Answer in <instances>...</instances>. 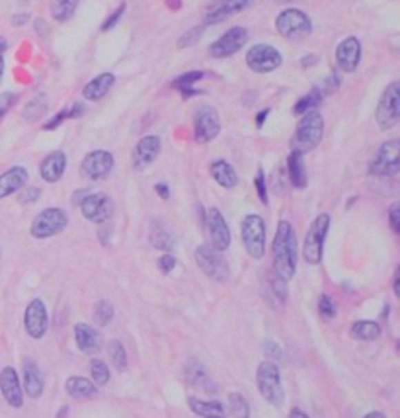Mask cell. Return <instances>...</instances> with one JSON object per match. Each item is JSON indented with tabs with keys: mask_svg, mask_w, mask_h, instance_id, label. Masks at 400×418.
I'll list each match as a JSON object with an SVG mask.
<instances>
[{
	"mask_svg": "<svg viewBox=\"0 0 400 418\" xmlns=\"http://www.w3.org/2000/svg\"><path fill=\"white\" fill-rule=\"evenodd\" d=\"M272 252H274L275 274L283 278L286 282L291 280L297 270V237H295V229L289 221H279Z\"/></svg>",
	"mask_w": 400,
	"mask_h": 418,
	"instance_id": "cell-1",
	"label": "cell"
},
{
	"mask_svg": "<svg viewBox=\"0 0 400 418\" xmlns=\"http://www.w3.org/2000/svg\"><path fill=\"white\" fill-rule=\"evenodd\" d=\"M322 133H324V120L317 110H312V112L305 113L303 120L299 122L291 147L299 155H305L319 145Z\"/></svg>",
	"mask_w": 400,
	"mask_h": 418,
	"instance_id": "cell-2",
	"label": "cell"
},
{
	"mask_svg": "<svg viewBox=\"0 0 400 418\" xmlns=\"http://www.w3.org/2000/svg\"><path fill=\"white\" fill-rule=\"evenodd\" d=\"M256 383L258 389L266 401H270L272 405H281L283 399H286V391H283V385H281V373L277 363L274 362H262L258 365V372H256Z\"/></svg>",
	"mask_w": 400,
	"mask_h": 418,
	"instance_id": "cell-3",
	"label": "cell"
},
{
	"mask_svg": "<svg viewBox=\"0 0 400 418\" xmlns=\"http://www.w3.org/2000/svg\"><path fill=\"white\" fill-rule=\"evenodd\" d=\"M240 235L244 249L250 254L252 258L260 260L266 254V223L260 215H248L244 217L242 227H240Z\"/></svg>",
	"mask_w": 400,
	"mask_h": 418,
	"instance_id": "cell-4",
	"label": "cell"
},
{
	"mask_svg": "<svg viewBox=\"0 0 400 418\" xmlns=\"http://www.w3.org/2000/svg\"><path fill=\"white\" fill-rule=\"evenodd\" d=\"M328 227H330V215L322 213L312 221L303 245V256L309 264H319L322 260V249L328 235Z\"/></svg>",
	"mask_w": 400,
	"mask_h": 418,
	"instance_id": "cell-5",
	"label": "cell"
},
{
	"mask_svg": "<svg viewBox=\"0 0 400 418\" xmlns=\"http://www.w3.org/2000/svg\"><path fill=\"white\" fill-rule=\"evenodd\" d=\"M195 262L201 268V272L206 276H209L211 280H215V282H227L229 280V264L225 262L223 254L219 250L213 249V247L203 245V247H199V249L195 250Z\"/></svg>",
	"mask_w": 400,
	"mask_h": 418,
	"instance_id": "cell-6",
	"label": "cell"
},
{
	"mask_svg": "<svg viewBox=\"0 0 400 418\" xmlns=\"http://www.w3.org/2000/svg\"><path fill=\"white\" fill-rule=\"evenodd\" d=\"M69 223V217L61 207H49L37 215L32 223V237L49 238L59 235Z\"/></svg>",
	"mask_w": 400,
	"mask_h": 418,
	"instance_id": "cell-7",
	"label": "cell"
},
{
	"mask_svg": "<svg viewBox=\"0 0 400 418\" xmlns=\"http://www.w3.org/2000/svg\"><path fill=\"white\" fill-rule=\"evenodd\" d=\"M377 124L381 129H392L400 120V84L392 82L377 106Z\"/></svg>",
	"mask_w": 400,
	"mask_h": 418,
	"instance_id": "cell-8",
	"label": "cell"
},
{
	"mask_svg": "<svg viewBox=\"0 0 400 418\" xmlns=\"http://www.w3.org/2000/svg\"><path fill=\"white\" fill-rule=\"evenodd\" d=\"M275 28H277L279 35H283V37H303V35L310 34L312 23H310L309 16L305 12L297 10V8H289V10H283L277 16Z\"/></svg>",
	"mask_w": 400,
	"mask_h": 418,
	"instance_id": "cell-9",
	"label": "cell"
},
{
	"mask_svg": "<svg viewBox=\"0 0 400 418\" xmlns=\"http://www.w3.org/2000/svg\"><path fill=\"white\" fill-rule=\"evenodd\" d=\"M400 167V143L397 139H390L385 145H381L377 157L371 162V174L375 176H392L399 172Z\"/></svg>",
	"mask_w": 400,
	"mask_h": 418,
	"instance_id": "cell-10",
	"label": "cell"
},
{
	"mask_svg": "<svg viewBox=\"0 0 400 418\" xmlns=\"http://www.w3.org/2000/svg\"><path fill=\"white\" fill-rule=\"evenodd\" d=\"M206 229H207V237H209V243L211 247L219 252L227 250L230 247V229L225 221V217L221 215L217 207H211L207 209L206 215Z\"/></svg>",
	"mask_w": 400,
	"mask_h": 418,
	"instance_id": "cell-11",
	"label": "cell"
},
{
	"mask_svg": "<svg viewBox=\"0 0 400 418\" xmlns=\"http://www.w3.org/2000/svg\"><path fill=\"white\" fill-rule=\"evenodd\" d=\"M281 53L272 46H260L250 47V51L246 53V65L250 67L254 73H272L281 65Z\"/></svg>",
	"mask_w": 400,
	"mask_h": 418,
	"instance_id": "cell-12",
	"label": "cell"
},
{
	"mask_svg": "<svg viewBox=\"0 0 400 418\" xmlns=\"http://www.w3.org/2000/svg\"><path fill=\"white\" fill-rule=\"evenodd\" d=\"M112 170H114V157L108 151H92L80 164L82 176L90 180H103L112 174Z\"/></svg>",
	"mask_w": 400,
	"mask_h": 418,
	"instance_id": "cell-13",
	"label": "cell"
},
{
	"mask_svg": "<svg viewBox=\"0 0 400 418\" xmlns=\"http://www.w3.org/2000/svg\"><path fill=\"white\" fill-rule=\"evenodd\" d=\"M80 209L92 223H106L114 213V202L108 193H88L80 202Z\"/></svg>",
	"mask_w": 400,
	"mask_h": 418,
	"instance_id": "cell-14",
	"label": "cell"
},
{
	"mask_svg": "<svg viewBox=\"0 0 400 418\" xmlns=\"http://www.w3.org/2000/svg\"><path fill=\"white\" fill-rule=\"evenodd\" d=\"M195 139L197 143H209L219 135L221 131V120L215 108L211 106H201L195 113Z\"/></svg>",
	"mask_w": 400,
	"mask_h": 418,
	"instance_id": "cell-15",
	"label": "cell"
},
{
	"mask_svg": "<svg viewBox=\"0 0 400 418\" xmlns=\"http://www.w3.org/2000/svg\"><path fill=\"white\" fill-rule=\"evenodd\" d=\"M23 325H26V330L32 339L39 340L46 336L47 328H49V315H47L46 303L41 299H34L30 305L26 307Z\"/></svg>",
	"mask_w": 400,
	"mask_h": 418,
	"instance_id": "cell-16",
	"label": "cell"
},
{
	"mask_svg": "<svg viewBox=\"0 0 400 418\" xmlns=\"http://www.w3.org/2000/svg\"><path fill=\"white\" fill-rule=\"evenodd\" d=\"M248 41V32L244 28H230L229 32L219 37L217 41L211 46L209 53L217 59H223V57L234 55L237 51H240V47H244V44Z\"/></svg>",
	"mask_w": 400,
	"mask_h": 418,
	"instance_id": "cell-17",
	"label": "cell"
},
{
	"mask_svg": "<svg viewBox=\"0 0 400 418\" xmlns=\"http://www.w3.org/2000/svg\"><path fill=\"white\" fill-rule=\"evenodd\" d=\"M254 0H213L206 12V23H221L230 16L248 8Z\"/></svg>",
	"mask_w": 400,
	"mask_h": 418,
	"instance_id": "cell-18",
	"label": "cell"
},
{
	"mask_svg": "<svg viewBox=\"0 0 400 418\" xmlns=\"http://www.w3.org/2000/svg\"><path fill=\"white\" fill-rule=\"evenodd\" d=\"M361 59V44L357 37H346L336 49V61L343 73H354Z\"/></svg>",
	"mask_w": 400,
	"mask_h": 418,
	"instance_id": "cell-19",
	"label": "cell"
},
{
	"mask_svg": "<svg viewBox=\"0 0 400 418\" xmlns=\"http://www.w3.org/2000/svg\"><path fill=\"white\" fill-rule=\"evenodd\" d=\"M0 391L4 399L8 401L10 407H22L23 405V393H22V385H20V379H18V373L14 368H4L0 372Z\"/></svg>",
	"mask_w": 400,
	"mask_h": 418,
	"instance_id": "cell-20",
	"label": "cell"
},
{
	"mask_svg": "<svg viewBox=\"0 0 400 418\" xmlns=\"http://www.w3.org/2000/svg\"><path fill=\"white\" fill-rule=\"evenodd\" d=\"M160 153V139L157 135L143 137L133 151V169L145 170L149 164H152Z\"/></svg>",
	"mask_w": 400,
	"mask_h": 418,
	"instance_id": "cell-21",
	"label": "cell"
},
{
	"mask_svg": "<svg viewBox=\"0 0 400 418\" xmlns=\"http://www.w3.org/2000/svg\"><path fill=\"white\" fill-rule=\"evenodd\" d=\"M74 339H77V346L80 348V352H84V354H90L92 356V354H98L102 350L100 332L90 325H86V323H79L74 327Z\"/></svg>",
	"mask_w": 400,
	"mask_h": 418,
	"instance_id": "cell-22",
	"label": "cell"
},
{
	"mask_svg": "<svg viewBox=\"0 0 400 418\" xmlns=\"http://www.w3.org/2000/svg\"><path fill=\"white\" fill-rule=\"evenodd\" d=\"M65 169H67V157H65V153H63V151H55V153L47 155L46 160L41 162L39 174H41V178L46 182L55 184V182H59L63 178Z\"/></svg>",
	"mask_w": 400,
	"mask_h": 418,
	"instance_id": "cell-23",
	"label": "cell"
},
{
	"mask_svg": "<svg viewBox=\"0 0 400 418\" xmlns=\"http://www.w3.org/2000/svg\"><path fill=\"white\" fill-rule=\"evenodd\" d=\"M28 184V170L23 167H12L10 170L0 174V200L8 198L10 193H16L22 190Z\"/></svg>",
	"mask_w": 400,
	"mask_h": 418,
	"instance_id": "cell-24",
	"label": "cell"
},
{
	"mask_svg": "<svg viewBox=\"0 0 400 418\" xmlns=\"http://www.w3.org/2000/svg\"><path fill=\"white\" fill-rule=\"evenodd\" d=\"M114 84H115L114 75H112V73H102V75H98L96 79H92L90 82L82 88V96H84L86 100L96 102V100L103 98L108 92L112 91Z\"/></svg>",
	"mask_w": 400,
	"mask_h": 418,
	"instance_id": "cell-25",
	"label": "cell"
},
{
	"mask_svg": "<svg viewBox=\"0 0 400 418\" xmlns=\"http://www.w3.org/2000/svg\"><path fill=\"white\" fill-rule=\"evenodd\" d=\"M23 387H26V393L34 399L43 393V379L34 360L23 362Z\"/></svg>",
	"mask_w": 400,
	"mask_h": 418,
	"instance_id": "cell-26",
	"label": "cell"
},
{
	"mask_svg": "<svg viewBox=\"0 0 400 418\" xmlns=\"http://www.w3.org/2000/svg\"><path fill=\"white\" fill-rule=\"evenodd\" d=\"M287 169H289V178H291V184L297 188V190H303L307 186V169H305V162H303V155H299L295 151H291L289 155V160H287Z\"/></svg>",
	"mask_w": 400,
	"mask_h": 418,
	"instance_id": "cell-27",
	"label": "cell"
},
{
	"mask_svg": "<svg viewBox=\"0 0 400 418\" xmlns=\"http://www.w3.org/2000/svg\"><path fill=\"white\" fill-rule=\"evenodd\" d=\"M190 408L195 415L203 418H227V410L219 403V401H199L192 397L190 399Z\"/></svg>",
	"mask_w": 400,
	"mask_h": 418,
	"instance_id": "cell-28",
	"label": "cell"
},
{
	"mask_svg": "<svg viewBox=\"0 0 400 418\" xmlns=\"http://www.w3.org/2000/svg\"><path fill=\"white\" fill-rule=\"evenodd\" d=\"M211 176L215 178L217 184H221L223 188H234L237 182H239V176L234 169L230 167L227 160H217L211 164Z\"/></svg>",
	"mask_w": 400,
	"mask_h": 418,
	"instance_id": "cell-29",
	"label": "cell"
},
{
	"mask_svg": "<svg viewBox=\"0 0 400 418\" xmlns=\"http://www.w3.org/2000/svg\"><path fill=\"white\" fill-rule=\"evenodd\" d=\"M67 393L77 399H88L96 395V385L86 377H69L67 379Z\"/></svg>",
	"mask_w": 400,
	"mask_h": 418,
	"instance_id": "cell-30",
	"label": "cell"
},
{
	"mask_svg": "<svg viewBox=\"0 0 400 418\" xmlns=\"http://www.w3.org/2000/svg\"><path fill=\"white\" fill-rule=\"evenodd\" d=\"M203 70H192V73H186L182 77H178V79L172 82V86L176 88V91H180L186 96V98H190V96H195V94H199V92L195 91L194 84L197 80L203 79Z\"/></svg>",
	"mask_w": 400,
	"mask_h": 418,
	"instance_id": "cell-31",
	"label": "cell"
},
{
	"mask_svg": "<svg viewBox=\"0 0 400 418\" xmlns=\"http://www.w3.org/2000/svg\"><path fill=\"white\" fill-rule=\"evenodd\" d=\"M79 6V0H53L51 4V16L57 22H67L70 16L74 14Z\"/></svg>",
	"mask_w": 400,
	"mask_h": 418,
	"instance_id": "cell-32",
	"label": "cell"
},
{
	"mask_svg": "<svg viewBox=\"0 0 400 418\" xmlns=\"http://www.w3.org/2000/svg\"><path fill=\"white\" fill-rule=\"evenodd\" d=\"M322 96H324V94H322L320 88H312L307 96H303V98L295 104V113H297V115H305V113L317 110V106L322 102Z\"/></svg>",
	"mask_w": 400,
	"mask_h": 418,
	"instance_id": "cell-33",
	"label": "cell"
},
{
	"mask_svg": "<svg viewBox=\"0 0 400 418\" xmlns=\"http://www.w3.org/2000/svg\"><path fill=\"white\" fill-rule=\"evenodd\" d=\"M47 110V98L43 94H37L35 98H32L28 106H26V110H23V117L28 120V122H37Z\"/></svg>",
	"mask_w": 400,
	"mask_h": 418,
	"instance_id": "cell-34",
	"label": "cell"
},
{
	"mask_svg": "<svg viewBox=\"0 0 400 418\" xmlns=\"http://www.w3.org/2000/svg\"><path fill=\"white\" fill-rule=\"evenodd\" d=\"M150 243L160 250H172L174 247V238L170 237V233L159 223H154L150 229Z\"/></svg>",
	"mask_w": 400,
	"mask_h": 418,
	"instance_id": "cell-35",
	"label": "cell"
},
{
	"mask_svg": "<svg viewBox=\"0 0 400 418\" xmlns=\"http://www.w3.org/2000/svg\"><path fill=\"white\" fill-rule=\"evenodd\" d=\"M352 332L359 340H375L381 334V327L373 321H357L352 328Z\"/></svg>",
	"mask_w": 400,
	"mask_h": 418,
	"instance_id": "cell-36",
	"label": "cell"
},
{
	"mask_svg": "<svg viewBox=\"0 0 400 418\" xmlns=\"http://www.w3.org/2000/svg\"><path fill=\"white\" fill-rule=\"evenodd\" d=\"M108 352H110V358H112V362H114L115 370L123 372V370L127 368L126 346H123L119 340H112V342H110V346H108Z\"/></svg>",
	"mask_w": 400,
	"mask_h": 418,
	"instance_id": "cell-37",
	"label": "cell"
},
{
	"mask_svg": "<svg viewBox=\"0 0 400 418\" xmlns=\"http://www.w3.org/2000/svg\"><path fill=\"white\" fill-rule=\"evenodd\" d=\"M229 407L232 417L234 418H250V408L246 399L240 395V393H230L229 395Z\"/></svg>",
	"mask_w": 400,
	"mask_h": 418,
	"instance_id": "cell-38",
	"label": "cell"
},
{
	"mask_svg": "<svg viewBox=\"0 0 400 418\" xmlns=\"http://www.w3.org/2000/svg\"><path fill=\"white\" fill-rule=\"evenodd\" d=\"M82 113H84V106H82V104H72V108H67V110H63L59 115H55V117L46 125V129L47 131H51V129H55V127H59V125L63 124L67 117H79Z\"/></svg>",
	"mask_w": 400,
	"mask_h": 418,
	"instance_id": "cell-39",
	"label": "cell"
},
{
	"mask_svg": "<svg viewBox=\"0 0 400 418\" xmlns=\"http://www.w3.org/2000/svg\"><path fill=\"white\" fill-rule=\"evenodd\" d=\"M94 319H96V323L98 325H110L112 323V319H114V305L110 303V301H100L98 305H96V311H94Z\"/></svg>",
	"mask_w": 400,
	"mask_h": 418,
	"instance_id": "cell-40",
	"label": "cell"
},
{
	"mask_svg": "<svg viewBox=\"0 0 400 418\" xmlns=\"http://www.w3.org/2000/svg\"><path fill=\"white\" fill-rule=\"evenodd\" d=\"M90 370L92 377H94V381L98 385H106L110 381V370H108V365L102 360H92Z\"/></svg>",
	"mask_w": 400,
	"mask_h": 418,
	"instance_id": "cell-41",
	"label": "cell"
},
{
	"mask_svg": "<svg viewBox=\"0 0 400 418\" xmlns=\"http://www.w3.org/2000/svg\"><path fill=\"white\" fill-rule=\"evenodd\" d=\"M319 311L320 315L324 316L326 321H332V319L336 316V313H338V307H336V303L332 301L330 295H320Z\"/></svg>",
	"mask_w": 400,
	"mask_h": 418,
	"instance_id": "cell-42",
	"label": "cell"
},
{
	"mask_svg": "<svg viewBox=\"0 0 400 418\" xmlns=\"http://www.w3.org/2000/svg\"><path fill=\"white\" fill-rule=\"evenodd\" d=\"M16 100H18V96H16L14 92H4V94H0V120L6 115V112L14 106Z\"/></svg>",
	"mask_w": 400,
	"mask_h": 418,
	"instance_id": "cell-43",
	"label": "cell"
},
{
	"mask_svg": "<svg viewBox=\"0 0 400 418\" xmlns=\"http://www.w3.org/2000/svg\"><path fill=\"white\" fill-rule=\"evenodd\" d=\"M174 266H176V258L172 256V254H162L159 258V270L164 272V274H170L174 270Z\"/></svg>",
	"mask_w": 400,
	"mask_h": 418,
	"instance_id": "cell-44",
	"label": "cell"
},
{
	"mask_svg": "<svg viewBox=\"0 0 400 418\" xmlns=\"http://www.w3.org/2000/svg\"><path fill=\"white\" fill-rule=\"evenodd\" d=\"M256 192H258V196H260V200H262L263 204H268V192H266V178H263L262 169L258 170V174H256Z\"/></svg>",
	"mask_w": 400,
	"mask_h": 418,
	"instance_id": "cell-45",
	"label": "cell"
},
{
	"mask_svg": "<svg viewBox=\"0 0 400 418\" xmlns=\"http://www.w3.org/2000/svg\"><path fill=\"white\" fill-rule=\"evenodd\" d=\"M199 35H201V28H194V30H190V32L183 35V37H180V41H178V47L192 46L195 39H199Z\"/></svg>",
	"mask_w": 400,
	"mask_h": 418,
	"instance_id": "cell-46",
	"label": "cell"
},
{
	"mask_svg": "<svg viewBox=\"0 0 400 418\" xmlns=\"http://www.w3.org/2000/svg\"><path fill=\"white\" fill-rule=\"evenodd\" d=\"M389 217H390V227H392V231H394V233H399L400 231V205L399 204L390 205Z\"/></svg>",
	"mask_w": 400,
	"mask_h": 418,
	"instance_id": "cell-47",
	"label": "cell"
},
{
	"mask_svg": "<svg viewBox=\"0 0 400 418\" xmlns=\"http://www.w3.org/2000/svg\"><path fill=\"white\" fill-rule=\"evenodd\" d=\"M123 10H126V6H119V8H117V10H115L114 14H112V16H110V18H108V20L102 23V32H108V30H112L115 23L119 22V18H121Z\"/></svg>",
	"mask_w": 400,
	"mask_h": 418,
	"instance_id": "cell-48",
	"label": "cell"
},
{
	"mask_svg": "<svg viewBox=\"0 0 400 418\" xmlns=\"http://www.w3.org/2000/svg\"><path fill=\"white\" fill-rule=\"evenodd\" d=\"M37 198H39V190L37 188H26V192L20 196V202L22 204H34Z\"/></svg>",
	"mask_w": 400,
	"mask_h": 418,
	"instance_id": "cell-49",
	"label": "cell"
},
{
	"mask_svg": "<svg viewBox=\"0 0 400 418\" xmlns=\"http://www.w3.org/2000/svg\"><path fill=\"white\" fill-rule=\"evenodd\" d=\"M266 352H268V356H275L277 360L281 358V350H279V348L275 346L272 340H268V342H266Z\"/></svg>",
	"mask_w": 400,
	"mask_h": 418,
	"instance_id": "cell-50",
	"label": "cell"
},
{
	"mask_svg": "<svg viewBox=\"0 0 400 418\" xmlns=\"http://www.w3.org/2000/svg\"><path fill=\"white\" fill-rule=\"evenodd\" d=\"M157 192H159L160 198H164V200L170 196V190H168V186H166V184H157Z\"/></svg>",
	"mask_w": 400,
	"mask_h": 418,
	"instance_id": "cell-51",
	"label": "cell"
},
{
	"mask_svg": "<svg viewBox=\"0 0 400 418\" xmlns=\"http://www.w3.org/2000/svg\"><path fill=\"white\" fill-rule=\"evenodd\" d=\"M287 418H309V417H307V415H305L301 408H293V410L289 412V417Z\"/></svg>",
	"mask_w": 400,
	"mask_h": 418,
	"instance_id": "cell-52",
	"label": "cell"
},
{
	"mask_svg": "<svg viewBox=\"0 0 400 418\" xmlns=\"http://www.w3.org/2000/svg\"><path fill=\"white\" fill-rule=\"evenodd\" d=\"M268 113H270V110H263L262 115H258V117H256V124L262 125V124H263V120H266V115H268Z\"/></svg>",
	"mask_w": 400,
	"mask_h": 418,
	"instance_id": "cell-53",
	"label": "cell"
},
{
	"mask_svg": "<svg viewBox=\"0 0 400 418\" xmlns=\"http://www.w3.org/2000/svg\"><path fill=\"white\" fill-rule=\"evenodd\" d=\"M6 39H4V37H0V55H2V53H4V51H6Z\"/></svg>",
	"mask_w": 400,
	"mask_h": 418,
	"instance_id": "cell-54",
	"label": "cell"
},
{
	"mask_svg": "<svg viewBox=\"0 0 400 418\" xmlns=\"http://www.w3.org/2000/svg\"><path fill=\"white\" fill-rule=\"evenodd\" d=\"M366 418H385V415H381V412H369Z\"/></svg>",
	"mask_w": 400,
	"mask_h": 418,
	"instance_id": "cell-55",
	"label": "cell"
},
{
	"mask_svg": "<svg viewBox=\"0 0 400 418\" xmlns=\"http://www.w3.org/2000/svg\"><path fill=\"white\" fill-rule=\"evenodd\" d=\"M394 294H397V295L400 294V292H399V274L394 276Z\"/></svg>",
	"mask_w": 400,
	"mask_h": 418,
	"instance_id": "cell-56",
	"label": "cell"
},
{
	"mask_svg": "<svg viewBox=\"0 0 400 418\" xmlns=\"http://www.w3.org/2000/svg\"><path fill=\"white\" fill-rule=\"evenodd\" d=\"M2 73H4V61L0 59V79H2Z\"/></svg>",
	"mask_w": 400,
	"mask_h": 418,
	"instance_id": "cell-57",
	"label": "cell"
},
{
	"mask_svg": "<svg viewBox=\"0 0 400 418\" xmlns=\"http://www.w3.org/2000/svg\"><path fill=\"white\" fill-rule=\"evenodd\" d=\"M281 2H286V0H281Z\"/></svg>",
	"mask_w": 400,
	"mask_h": 418,
	"instance_id": "cell-58",
	"label": "cell"
}]
</instances>
